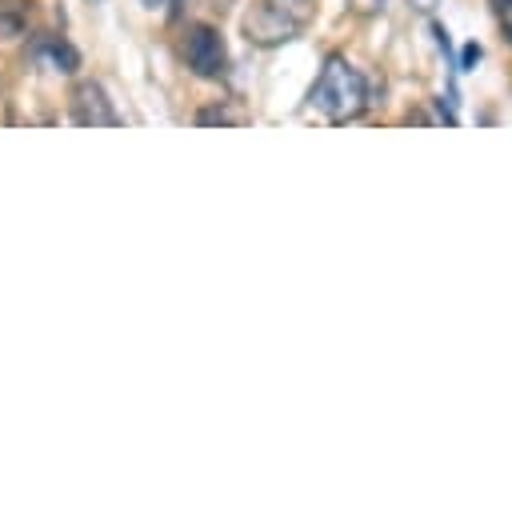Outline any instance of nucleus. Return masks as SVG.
Segmentation results:
<instances>
[{"mask_svg": "<svg viewBox=\"0 0 512 508\" xmlns=\"http://www.w3.org/2000/svg\"><path fill=\"white\" fill-rule=\"evenodd\" d=\"M308 104L316 112H324L328 120L344 124V120H352V116L364 112V104H368V80L344 56H328L324 68H320V76H316V84H312V92H308Z\"/></svg>", "mask_w": 512, "mask_h": 508, "instance_id": "obj_1", "label": "nucleus"}, {"mask_svg": "<svg viewBox=\"0 0 512 508\" xmlns=\"http://www.w3.org/2000/svg\"><path fill=\"white\" fill-rule=\"evenodd\" d=\"M316 12V0H256L244 20H240V32L248 44H260V48H272V44H284V40H296L308 20Z\"/></svg>", "mask_w": 512, "mask_h": 508, "instance_id": "obj_2", "label": "nucleus"}, {"mask_svg": "<svg viewBox=\"0 0 512 508\" xmlns=\"http://www.w3.org/2000/svg\"><path fill=\"white\" fill-rule=\"evenodd\" d=\"M180 48H184V60H188V68H192L196 76H204V80L224 76L228 52H224V40H220V32H216L212 24H188Z\"/></svg>", "mask_w": 512, "mask_h": 508, "instance_id": "obj_3", "label": "nucleus"}, {"mask_svg": "<svg viewBox=\"0 0 512 508\" xmlns=\"http://www.w3.org/2000/svg\"><path fill=\"white\" fill-rule=\"evenodd\" d=\"M68 104H72V120L80 128H116L120 124V112L112 108V100H108L100 80H80L72 88Z\"/></svg>", "mask_w": 512, "mask_h": 508, "instance_id": "obj_4", "label": "nucleus"}, {"mask_svg": "<svg viewBox=\"0 0 512 508\" xmlns=\"http://www.w3.org/2000/svg\"><path fill=\"white\" fill-rule=\"evenodd\" d=\"M36 56H44L56 72H64V76H72L76 68H80V52L68 44V40H60V36H40L36 40Z\"/></svg>", "mask_w": 512, "mask_h": 508, "instance_id": "obj_5", "label": "nucleus"}, {"mask_svg": "<svg viewBox=\"0 0 512 508\" xmlns=\"http://www.w3.org/2000/svg\"><path fill=\"white\" fill-rule=\"evenodd\" d=\"M28 12H32V0H0V36H4V40L24 36Z\"/></svg>", "mask_w": 512, "mask_h": 508, "instance_id": "obj_6", "label": "nucleus"}, {"mask_svg": "<svg viewBox=\"0 0 512 508\" xmlns=\"http://www.w3.org/2000/svg\"><path fill=\"white\" fill-rule=\"evenodd\" d=\"M492 16H496V24H500L504 40L512 44V0H492Z\"/></svg>", "mask_w": 512, "mask_h": 508, "instance_id": "obj_7", "label": "nucleus"}, {"mask_svg": "<svg viewBox=\"0 0 512 508\" xmlns=\"http://www.w3.org/2000/svg\"><path fill=\"white\" fill-rule=\"evenodd\" d=\"M232 120L236 116L228 108H220V104L216 108H200V116H196V124H232Z\"/></svg>", "mask_w": 512, "mask_h": 508, "instance_id": "obj_8", "label": "nucleus"}, {"mask_svg": "<svg viewBox=\"0 0 512 508\" xmlns=\"http://www.w3.org/2000/svg\"><path fill=\"white\" fill-rule=\"evenodd\" d=\"M476 60H480V44H464V52H460V64L456 68H476Z\"/></svg>", "mask_w": 512, "mask_h": 508, "instance_id": "obj_9", "label": "nucleus"}, {"mask_svg": "<svg viewBox=\"0 0 512 508\" xmlns=\"http://www.w3.org/2000/svg\"><path fill=\"white\" fill-rule=\"evenodd\" d=\"M356 12H380L384 8V0H348Z\"/></svg>", "mask_w": 512, "mask_h": 508, "instance_id": "obj_10", "label": "nucleus"}, {"mask_svg": "<svg viewBox=\"0 0 512 508\" xmlns=\"http://www.w3.org/2000/svg\"><path fill=\"white\" fill-rule=\"evenodd\" d=\"M144 4H148V8H160V4H164V0H144Z\"/></svg>", "mask_w": 512, "mask_h": 508, "instance_id": "obj_11", "label": "nucleus"}]
</instances>
